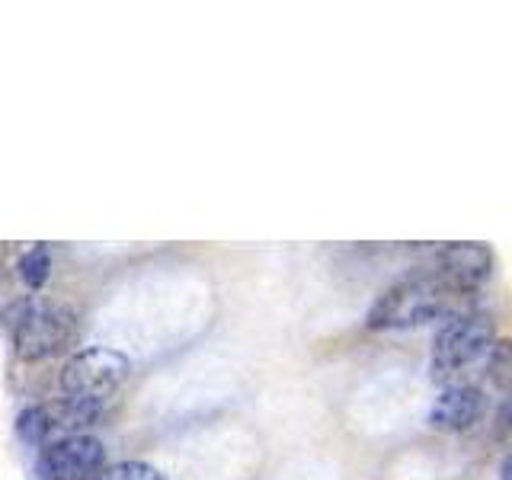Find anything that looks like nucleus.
I'll return each mask as SVG.
<instances>
[{
    "label": "nucleus",
    "instance_id": "obj_7",
    "mask_svg": "<svg viewBox=\"0 0 512 480\" xmlns=\"http://www.w3.org/2000/svg\"><path fill=\"white\" fill-rule=\"evenodd\" d=\"M484 413V391L474 384H448L429 404L426 423L436 432H464Z\"/></svg>",
    "mask_w": 512,
    "mask_h": 480
},
{
    "label": "nucleus",
    "instance_id": "obj_10",
    "mask_svg": "<svg viewBox=\"0 0 512 480\" xmlns=\"http://www.w3.org/2000/svg\"><path fill=\"white\" fill-rule=\"evenodd\" d=\"M93 480H170V477L148 461H119L112 468H103Z\"/></svg>",
    "mask_w": 512,
    "mask_h": 480
},
{
    "label": "nucleus",
    "instance_id": "obj_11",
    "mask_svg": "<svg viewBox=\"0 0 512 480\" xmlns=\"http://www.w3.org/2000/svg\"><path fill=\"white\" fill-rule=\"evenodd\" d=\"M484 365H487V378L493 381V388L506 391L509 388V375H512V349H509V343L496 340L493 349L487 352Z\"/></svg>",
    "mask_w": 512,
    "mask_h": 480
},
{
    "label": "nucleus",
    "instance_id": "obj_8",
    "mask_svg": "<svg viewBox=\"0 0 512 480\" xmlns=\"http://www.w3.org/2000/svg\"><path fill=\"white\" fill-rule=\"evenodd\" d=\"M48 432H52V416L48 407H26L16 413V439L23 445L42 448L48 442Z\"/></svg>",
    "mask_w": 512,
    "mask_h": 480
},
{
    "label": "nucleus",
    "instance_id": "obj_9",
    "mask_svg": "<svg viewBox=\"0 0 512 480\" xmlns=\"http://www.w3.org/2000/svg\"><path fill=\"white\" fill-rule=\"evenodd\" d=\"M16 269H20L23 285L32 288V292H39V288L48 282V276H52V253H48L45 244H36L20 256V266Z\"/></svg>",
    "mask_w": 512,
    "mask_h": 480
},
{
    "label": "nucleus",
    "instance_id": "obj_1",
    "mask_svg": "<svg viewBox=\"0 0 512 480\" xmlns=\"http://www.w3.org/2000/svg\"><path fill=\"white\" fill-rule=\"evenodd\" d=\"M0 330L10 336L13 352L23 362H45L74 346L80 320L64 304L20 298L0 311Z\"/></svg>",
    "mask_w": 512,
    "mask_h": 480
},
{
    "label": "nucleus",
    "instance_id": "obj_4",
    "mask_svg": "<svg viewBox=\"0 0 512 480\" xmlns=\"http://www.w3.org/2000/svg\"><path fill=\"white\" fill-rule=\"evenodd\" d=\"M128 375H132V362L119 349L87 346L61 365L58 384L64 391V400L103 410V404L112 400V394L128 381Z\"/></svg>",
    "mask_w": 512,
    "mask_h": 480
},
{
    "label": "nucleus",
    "instance_id": "obj_6",
    "mask_svg": "<svg viewBox=\"0 0 512 480\" xmlns=\"http://www.w3.org/2000/svg\"><path fill=\"white\" fill-rule=\"evenodd\" d=\"M439 269L432 272L442 279L455 295H471L477 292L493 276V250L484 244H448L436 256Z\"/></svg>",
    "mask_w": 512,
    "mask_h": 480
},
{
    "label": "nucleus",
    "instance_id": "obj_2",
    "mask_svg": "<svg viewBox=\"0 0 512 480\" xmlns=\"http://www.w3.org/2000/svg\"><path fill=\"white\" fill-rule=\"evenodd\" d=\"M458 301H461V295H455L452 288L436 276H404V279L391 282L372 301V308L365 314V327L368 330L423 327L429 320L448 317L458 308Z\"/></svg>",
    "mask_w": 512,
    "mask_h": 480
},
{
    "label": "nucleus",
    "instance_id": "obj_3",
    "mask_svg": "<svg viewBox=\"0 0 512 480\" xmlns=\"http://www.w3.org/2000/svg\"><path fill=\"white\" fill-rule=\"evenodd\" d=\"M496 343V327L490 314H455L448 317L442 330L432 340L429 352V375L442 388L464 384V375L487 359Z\"/></svg>",
    "mask_w": 512,
    "mask_h": 480
},
{
    "label": "nucleus",
    "instance_id": "obj_5",
    "mask_svg": "<svg viewBox=\"0 0 512 480\" xmlns=\"http://www.w3.org/2000/svg\"><path fill=\"white\" fill-rule=\"evenodd\" d=\"M103 464L106 445L87 432H74V436H61L42 445L36 471L42 480H93L103 471Z\"/></svg>",
    "mask_w": 512,
    "mask_h": 480
}]
</instances>
